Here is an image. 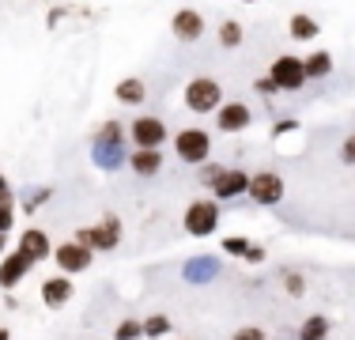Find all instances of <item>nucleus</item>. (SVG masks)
Instances as JSON below:
<instances>
[{
    "instance_id": "obj_30",
    "label": "nucleus",
    "mask_w": 355,
    "mask_h": 340,
    "mask_svg": "<svg viewBox=\"0 0 355 340\" xmlns=\"http://www.w3.org/2000/svg\"><path fill=\"white\" fill-rule=\"evenodd\" d=\"M287 133H299V121H295V117H280V121L272 125V140H280Z\"/></svg>"
},
{
    "instance_id": "obj_8",
    "label": "nucleus",
    "mask_w": 355,
    "mask_h": 340,
    "mask_svg": "<svg viewBox=\"0 0 355 340\" xmlns=\"http://www.w3.org/2000/svg\"><path fill=\"white\" fill-rule=\"evenodd\" d=\"M268 80H272L280 91H302V87H306V68H302V57L280 53L272 65H268Z\"/></svg>"
},
{
    "instance_id": "obj_14",
    "label": "nucleus",
    "mask_w": 355,
    "mask_h": 340,
    "mask_svg": "<svg viewBox=\"0 0 355 340\" xmlns=\"http://www.w3.org/2000/svg\"><path fill=\"white\" fill-rule=\"evenodd\" d=\"M246 189H250V174L242 167H227L223 174H219V182L212 185V201H239V197H246Z\"/></svg>"
},
{
    "instance_id": "obj_32",
    "label": "nucleus",
    "mask_w": 355,
    "mask_h": 340,
    "mask_svg": "<svg viewBox=\"0 0 355 340\" xmlns=\"http://www.w3.org/2000/svg\"><path fill=\"white\" fill-rule=\"evenodd\" d=\"M265 257H268V253H265V246H250V250H246V257H242V261H246V265H265Z\"/></svg>"
},
{
    "instance_id": "obj_27",
    "label": "nucleus",
    "mask_w": 355,
    "mask_h": 340,
    "mask_svg": "<svg viewBox=\"0 0 355 340\" xmlns=\"http://www.w3.org/2000/svg\"><path fill=\"white\" fill-rule=\"evenodd\" d=\"M223 170H227V167H219V163H200V167H197V182L205 185V189H212Z\"/></svg>"
},
{
    "instance_id": "obj_26",
    "label": "nucleus",
    "mask_w": 355,
    "mask_h": 340,
    "mask_svg": "<svg viewBox=\"0 0 355 340\" xmlns=\"http://www.w3.org/2000/svg\"><path fill=\"white\" fill-rule=\"evenodd\" d=\"M250 238L246 235H227L223 238V253H231V257H246V250H250Z\"/></svg>"
},
{
    "instance_id": "obj_39",
    "label": "nucleus",
    "mask_w": 355,
    "mask_h": 340,
    "mask_svg": "<svg viewBox=\"0 0 355 340\" xmlns=\"http://www.w3.org/2000/svg\"><path fill=\"white\" fill-rule=\"evenodd\" d=\"M178 340H185V337H178Z\"/></svg>"
},
{
    "instance_id": "obj_31",
    "label": "nucleus",
    "mask_w": 355,
    "mask_h": 340,
    "mask_svg": "<svg viewBox=\"0 0 355 340\" xmlns=\"http://www.w3.org/2000/svg\"><path fill=\"white\" fill-rule=\"evenodd\" d=\"M231 340H268L265 337V329H257V325H246V329H239Z\"/></svg>"
},
{
    "instance_id": "obj_4",
    "label": "nucleus",
    "mask_w": 355,
    "mask_h": 340,
    "mask_svg": "<svg viewBox=\"0 0 355 340\" xmlns=\"http://www.w3.org/2000/svg\"><path fill=\"white\" fill-rule=\"evenodd\" d=\"M72 238H76V242H83L87 250H95V253H110V250H117V246H121L125 227H121V219H117L114 212H106L95 227H80Z\"/></svg>"
},
{
    "instance_id": "obj_1",
    "label": "nucleus",
    "mask_w": 355,
    "mask_h": 340,
    "mask_svg": "<svg viewBox=\"0 0 355 340\" xmlns=\"http://www.w3.org/2000/svg\"><path fill=\"white\" fill-rule=\"evenodd\" d=\"M125 125L121 121H103L91 136V163H95L103 174H117L125 163H129V151H125Z\"/></svg>"
},
{
    "instance_id": "obj_25",
    "label": "nucleus",
    "mask_w": 355,
    "mask_h": 340,
    "mask_svg": "<svg viewBox=\"0 0 355 340\" xmlns=\"http://www.w3.org/2000/svg\"><path fill=\"white\" fill-rule=\"evenodd\" d=\"M140 337H144V325L137 318H125L114 325V340H140Z\"/></svg>"
},
{
    "instance_id": "obj_7",
    "label": "nucleus",
    "mask_w": 355,
    "mask_h": 340,
    "mask_svg": "<svg viewBox=\"0 0 355 340\" xmlns=\"http://www.w3.org/2000/svg\"><path fill=\"white\" fill-rule=\"evenodd\" d=\"M129 140L132 148H163L166 140H171V133H166V121L155 114H140L129 121Z\"/></svg>"
},
{
    "instance_id": "obj_21",
    "label": "nucleus",
    "mask_w": 355,
    "mask_h": 340,
    "mask_svg": "<svg viewBox=\"0 0 355 340\" xmlns=\"http://www.w3.org/2000/svg\"><path fill=\"white\" fill-rule=\"evenodd\" d=\"M216 38H219V46H223V49H239L242 42H246V27H242L239 19H223V23H219V31H216Z\"/></svg>"
},
{
    "instance_id": "obj_10",
    "label": "nucleus",
    "mask_w": 355,
    "mask_h": 340,
    "mask_svg": "<svg viewBox=\"0 0 355 340\" xmlns=\"http://www.w3.org/2000/svg\"><path fill=\"white\" fill-rule=\"evenodd\" d=\"M208 31L205 15L197 12V8H178V12L171 15V34L178 42H185V46H193V42H200Z\"/></svg>"
},
{
    "instance_id": "obj_5",
    "label": "nucleus",
    "mask_w": 355,
    "mask_h": 340,
    "mask_svg": "<svg viewBox=\"0 0 355 340\" xmlns=\"http://www.w3.org/2000/svg\"><path fill=\"white\" fill-rule=\"evenodd\" d=\"M219 201H208V197H200V201H189V208H185V216H182V227H185V235H193V238H208V235H216L219 231Z\"/></svg>"
},
{
    "instance_id": "obj_36",
    "label": "nucleus",
    "mask_w": 355,
    "mask_h": 340,
    "mask_svg": "<svg viewBox=\"0 0 355 340\" xmlns=\"http://www.w3.org/2000/svg\"><path fill=\"white\" fill-rule=\"evenodd\" d=\"M0 340H12V333H8V329H0Z\"/></svg>"
},
{
    "instance_id": "obj_22",
    "label": "nucleus",
    "mask_w": 355,
    "mask_h": 340,
    "mask_svg": "<svg viewBox=\"0 0 355 340\" xmlns=\"http://www.w3.org/2000/svg\"><path fill=\"white\" fill-rule=\"evenodd\" d=\"M329 329H333V325H329L325 314H310V318L299 325V340H325Z\"/></svg>"
},
{
    "instance_id": "obj_24",
    "label": "nucleus",
    "mask_w": 355,
    "mask_h": 340,
    "mask_svg": "<svg viewBox=\"0 0 355 340\" xmlns=\"http://www.w3.org/2000/svg\"><path fill=\"white\" fill-rule=\"evenodd\" d=\"M49 197H53V189H49V185H42V189H31V193H23L19 208L27 212V216H35V212H38V208H42V204H46Z\"/></svg>"
},
{
    "instance_id": "obj_23",
    "label": "nucleus",
    "mask_w": 355,
    "mask_h": 340,
    "mask_svg": "<svg viewBox=\"0 0 355 340\" xmlns=\"http://www.w3.org/2000/svg\"><path fill=\"white\" fill-rule=\"evenodd\" d=\"M140 325H144V337L148 340H163L166 333H174V321L166 318V314H148Z\"/></svg>"
},
{
    "instance_id": "obj_20",
    "label": "nucleus",
    "mask_w": 355,
    "mask_h": 340,
    "mask_svg": "<svg viewBox=\"0 0 355 340\" xmlns=\"http://www.w3.org/2000/svg\"><path fill=\"white\" fill-rule=\"evenodd\" d=\"M302 68H306V83L325 80V76L333 72V53H329V49H314L310 57H302Z\"/></svg>"
},
{
    "instance_id": "obj_19",
    "label": "nucleus",
    "mask_w": 355,
    "mask_h": 340,
    "mask_svg": "<svg viewBox=\"0 0 355 340\" xmlns=\"http://www.w3.org/2000/svg\"><path fill=\"white\" fill-rule=\"evenodd\" d=\"M287 34H291L295 42H314L321 27H318V19L314 15H306V12H295L291 19H287Z\"/></svg>"
},
{
    "instance_id": "obj_3",
    "label": "nucleus",
    "mask_w": 355,
    "mask_h": 340,
    "mask_svg": "<svg viewBox=\"0 0 355 340\" xmlns=\"http://www.w3.org/2000/svg\"><path fill=\"white\" fill-rule=\"evenodd\" d=\"M171 144H174V155L182 159V163H189V167L208 163V155H212V133L200 129V125H185V129H178Z\"/></svg>"
},
{
    "instance_id": "obj_12",
    "label": "nucleus",
    "mask_w": 355,
    "mask_h": 340,
    "mask_svg": "<svg viewBox=\"0 0 355 340\" xmlns=\"http://www.w3.org/2000/svg\"><path fill=\"white\" fill-rule=\"evenodd\" d=\"M219 272H223V261L212 257V253H193V257H185L182 265V280L193 287L200 284H212V280H219Z\"/></svg>"
},
{
    "instance_id": "obj_2",
    "label": "nucleus",
    "mask_w": 355,
    "mask_h": 340,
    "mask_svg": "<svg viewBox=\"0 0 355 340\" xmlns=\"http://www.w3.org/2000/svg\"><path fill=\"white\" fill-rule=\"evenodd\" d=\"M182 102H185L189 114L208 117V114H216V110L223 106V83L212 80V76H193V80L185 83V91H182Z\"/></svg>"
},
{
    "instance_id": "obj_18",
    "label": "nucleus",
    "mask_w": 355,
    "mask_h": 340,
    "mask_svg": "<svg viewBox=\"0 0 355 340\" xmlns=\"http://www.w3.org/2000/svg\"><path fill=\"white\" fill-rule=\"evenodd\" d=\"M114 99L121 102V106H144V102H148V83H144L140 76H125V80H117Z\"/></svg>"
},
{
    "instance_id": "obj_33",
    "label": "nucleus",
    "mask_w": 355,
    "mask_h": 340,
    "mask_svg": "<svg viewBox=\"0 0 355 340\" xmlns=\"http://www.w3.org/2000/svg\"><path fill=\"white\" fill-rule=\"evenodd\" d=\"M340 159H344V163H355V133L340 144Z\"/></svg>"
},
{
    "instance_id": "obj_29",
    "label": "nucleus",
    "mask_w": 355,
    "mask_h": 340,
    "mask_svg": "<svg viewBox=\"0 0 355 340\" xmlns=\"http://www.w3.org/2000/svg\"><path fill=\"white\" fill-rule=\"evenodd\" d=\"M253 91H257V95H265V99L280 95V87H276V83L268 80V76H257V80H253Z\"/></svg>"
},
{
    "instance_id": "obj_34",
    "label": "nucleus",
    "mask_w": 355,
    "mask_h": 340,
    "mask_svg": "<svg viewBox=\"0 0 355 340\" xmlns=\"http://www.w3.org/2000/svg\"><path fill=\"white\" fill-rule=\"evenodd\" d=\"M4 208H15V201H12V189H0V212Z\"/></svg>"
},
{
    "instance_id": "obj_40",
    "label": "nucleus",
    "mask_w": 355,
    "mask_h": 340,
    "mask_svg": "<svg viewBox=\"0 0 355 340\" xmlns=\"http://www.w3.org/2000/svg\"><path fill=\"white\" fill-rule=\"evenodd\" d=\"M295 340H299V337H295Z\"/></svg>"
},
{
    "instance_id": "obj_9",
    "label": "nucleus",
    "mask_w": 355,
    "mask_h": 340,
    "mask_svg": "<svg viewBox=\"0 0 355 340\" xmlns=\"http://www.w3.org/2000/svg\"><path fill=\"white\" fill-rule=\"evenodd\" d=\"M53 261H57V269L64 272V276H80V272H87L91 269V261H95V250H87L83 242H61V246H53Z\"/></svg>"
},
{
    "instance_id": "obj_15",
    "label": "nucleus",
    "mask_w": 355,
    "mask_h": 340,
    "mask_svg": "<svg viewBox=\"0 0 355 340\" xmlns=\"http://www.w3.org/2000/svg\"><path fill=\"white\" fill-rule=\"evenodd\" d=\"M19 253H27L35 265H42V261L53 257V242H49V235L42 231V227H27V231L19 235V246H15Z\"/></svg>"
},
{
    "instance_id": "obj_11",
    "label": "nucleus",
    "mask_w": 355,
    "mask_h": 340,
    "mask_svg": "<svg viewBox=\"0 0 355 340\" xmlns=\"http://www.w3.org/2000/svg\"><path fill=\"white\" fill-rule=\"evenodd\" d=\"M212 117H216V129H219V133H227V136L246 133L250 125H253V110L246 106V102H239V99H234V102H227V99H223V106H219Z\"/></svg>"
},
{
    "instance_id": "obj_17",
    "label": "nucleus",
    "mask_w": 355,
    "mask_h": 340,
    "mask_svg": "<svg viewBox=\"0 0 355 340\" xmlns=\"http://www.w3.org/2000/svg\"><path fill=\"white\" fill-rule=\"evenodd\" d=\"M129 170L140 178V182H151V178L163 170V151L159 148H132L129 151Z\"/></svg>"
},
{
    "instance_id": "obj_13",
    "label": "nucleus",
    "mask_w": 355,
    "mask_h": 340,
    "mask_svg": "<svg viewBox=\"0 0 355 340\" xmlns=\"http://www.w3.org/2000/svg\"><path fill=\"white\" fill-rule=\"evenodd\" d=\"M31 269H35V261H31L27 253H19V250L4 253V257H0V291H15V287L31 276Z\"/></svg>"
},
{
    "instance_id": "obj_28",
    "label": "nucleus",
    "mask_w": 355,
    "mask_h": 340,
    "mask_svg": "<svg viewBox=\"0 0 355 340\" xmlns=\"http://www.w3.org/2000/svg\"><path fill=\"white\" fill-rule=\"evenodd\" d=\"M284 276V291L291 295V299H302V295H306V280L299 276V272H280Z\"/></svg>"
},
{
    "instance_id": "obj_37",
    "label": "nucleus",
    "mask_w": 355,
    "mask_h": 340,
    "mask_svg": "<svg viewBox=\"0 0 355 340\" xmlns=\"http://www.w3.org/2000/svg\"><path fill=\"white\" fill-rule=\"evenodd\" d=\"M0 189H8V178L4 174H0Z\"/></svg>"
},
{
    "instance_id": "obj_6",
    "label": "nucleus",
    "mask_w": 355,
    "mask_h": 340,
    "mask_svg": "<svg viewBox=\"0 0 355 340\" xmlns=\"http://www.w3.org/2000/svg\"><path fill=\"white\" fill-rule=\"evenodd\" d=\"M284 193H287L284 174H276V170H257V174H250L246 197L257 204V208H276V204L284 201Z\"/></svg>"
},
{
    "instance_id": "obj_38",
    "label": "nucleus",
    "mask_w": 355,
    "mask_h": 340,
    "mask_svg": "<svg viewBox=\"0 0 355 340\" xmlns=\"http://www.w3.org/2000/svg\"><path fill=\"white\" fill-rule=\"evenodd\" d=\"M242 4H257V0H242Z\"/></svg>"
},
{
    "instance_id": "obj_35",
    "label": "nucleus",
    "mask_w": 355,
    "mask_h": 340,
    "mask_svg": "<svg viewBox=\"0 0 355 340\" xmlns=\"http://www.w3.org/2000/svg\"><path fill=\"white\" fill-rule=\"evenodd\" d=\"M4 246H8V235H0V257H4Z\"/></svg>"
},
{
    "instance_id": "obj_16",
    "label": "nucleus",
    "mask_w": 355,
    "mask_h": 340,
    "mask_svg": "<svg viewBox=\"0 0 355 340\" xmlns=\"http://www.w3.org/2000/svg\"><path fill=\"white\" fill-rule=\"evenodd\" d=\"M42 303H46L49 310H64V306L72 303V276L57 272V276L42 280Z\"/></svg>"
}]
</instances>
